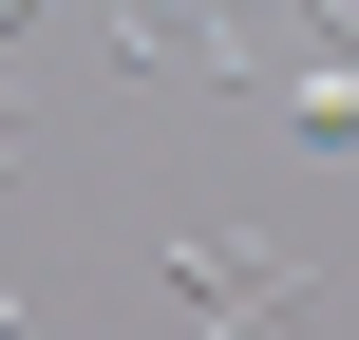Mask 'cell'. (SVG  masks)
Listing matches in <instances>:
<instances>
[{"label": "cell", "mask_w": 359, "mask_h": 340, "mask_svg": "<svg viewBox=\"0 0 359 340\" xmlns=\"http://www.w3.org/2000/svg\"><path fill=\"white\" fill-rule=\"evenodd\" d=\"M19 322H38V303H19V265H0V340H19Z\"/></svg>", "instance_id": "6da1fadb"}, {"label": "cell", "mask_w": 359, "mask_h": 340, "mask_svg": "<svg viewBox=\"0 0 359 340\" xmlns=\"http://www.w3.org/2000/svg\"><path fill=\"white\" fill-rule=\"evenodd\" d=\"M19 19H38V0H0V38H19Z\"/></svg>", "instance_id": "7a4b0ae2"}]
</instances>
